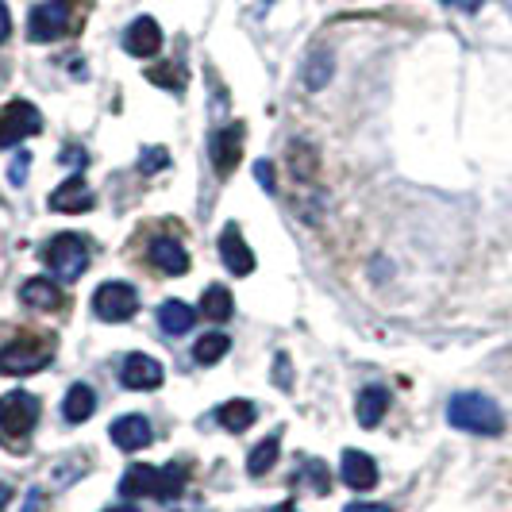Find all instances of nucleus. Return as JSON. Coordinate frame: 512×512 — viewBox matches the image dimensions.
<instances>
[{
	"label": "nucleus",
	"instance_id": "nucleus-1",
	"mask_svg": "<svg viewBox=\"0 0 512 512\" xmlns=\"http://www.w3.org/2000/svg\"><path fill=\"white\" fill-rule=\"evenodd\" d=\"M181 489H185V470H181L178 462L162 466V470L147 466V462H135L120 478V493L124 497H162V501H170V497H178Z\"/></svg>",
	"mask_w": 512,
	"mask_h": 512
},
{
	"label": "nucleus",
	"instance_id": "nucleus-2",
	"mask_svg": "<svg viewBox=\"0 0 512 512\" xmlns=\"http://www.w3.org/2000/svg\"><path fill=\"white\" fill-rule=\"evenodd\" d=\"M447 420L462 432H474V436H497L505 428V416L497 409V401H489L486 393H474V389L451 397Z\"/></svg>",
	"mask_w": 512,
	"mask_h": 512
},
{
	"label": "nucleus",
	"instance_id": "nucleus-3",
	"mask_svg": "<svg viewBox=\"0 0 512 512\" xmlns=\"http://www.w3.org/2000/svg\"><path fill=\"white\" fill-rule=\"evenodd\" d=\"M35 420H39V401L24 393V389H12L0 397V439L8 447L24 443L35 432Z\"/></svg>",
	"mask_w": 512,
	"mask_h": 512
},
{
	"label": "nucleus",
	"instance_id": "nucleus-4",
	"mask_svg": "<svg viewBox=\"0 0 512 512\" xmlns=\"http://www.w3.org/2000/svg\"><path fill=\"white\" fill-rule=\"evenodd\" d=\"M43 258H47V266L62 282H77L85 274V266H89V243L77 231H62V235H54L51 243H47Z\"/></svg>",
	"mask_w": 512,
	"mask_h": 512
},
{
	"label": "nucleus",
	"instance_id": "nucleus-5",
	"mask_svg": "<svg viewBox=\"0 0 512 512\" xmlns=\"http://www.w3.org/2000/svg\"><path fill=\"white\" fill-rule=\"evenodd\" d=\"M47 362H51V343L16 339V343L0 347V374H4V378H24V374H39Z\"/></svg>",
	"mask_w": 512,
	"mask_h": 512
},
{
	"label": "nucleus",
	"instance_id": "nucleus-6",
	"mask_svg": "<svg viewBox=\"0 0 512 512\" xmlns=\"http://www.w3.org/2000/svg\"><path fill=\"white\" fill-rule=\"evenodd\" d=\"M93 312L101 316L104 324H124V320H131V316L139 312V293H135V285H128V282L97 285V293H93Z\"/></svg>",
	"mask_w": 512,
	"mask_h": 512
},
{
	"label": "nucleus",
	"instance_id": "nucleus-7",
	"mask_svg": "<svg viewBox=\"0 0 512 512\" xmlns=\"http://www.w3.org/2000/svg\"><path fill=\"white\" fill-rule=\"evenodd\" d=\"M35 131H43V116H39L35 104L12 101L0 108V151L24 143L27 135H35Z\"/></svg>",
	"mask_w": 512,
	"mask_h": 512
},
{
	"label": "nucleus",
	"instance_id": "nucleus-8",
	"mask_svg": "<svg viewBox=\"0 0 512 512\" xmlns=\"http://www.w3.org/2000/svg\"><path fill=\"white\" fill-rule=\"evenodd\" d=\"M66 20H70V8L62 0H47V4H35L31 16H27V39L31 43H54L58 35H66Z\"/></svg>",
	"mask_w": 512,
	"mask_h": 512
},
{
	"label": "nucleus",
	"instance_id": "nucleus-9",
	"mask_svg": "<svg viewBox=\"0 0 512 512\" xmlns=\"http://www.w3.org/2000/svg\"><path fill=\"white\" fill-rule=\"evenodd\" d=\"M243 135H247L243 124H228V128H220L212 135L208 154H212V166H216L220 178L235 174V166H239V158H243Z\"/></svg>",
	"mask_w": 512,
	"mask_h": 512
},
{
	"label": "nucleus",
	"instance_id": "nucleus-10",
	"mask_svg": "<svg viewBox=\"0 0 512 512\" xmlns=\"http://www.w3.org/2000/svg\"><path fill=\"white\" fill-rule=\"evenodd\" d=\"M166 378V370H162V362L151 359V355H124L120 362V385L124 389H158Z\"/></svg>",
	"mask_w": 512,
	"mask_h": 512
},
{
	"label": "nucleus",
	"instance_id": "nucleus-11",
	"mask_svg": "<svg viewBox=\"0 0 512 512\" xmlns=\"http://www.w3.org/2000/svg\"><path fill=\"white\" fill-rule=\"evenodd\" d=\"M124 51L131 58H154V54L162 51V27H158V20H151V16L131 20L128 31H124Z\"/></svg>",
	"mask_w": 512,
	"mask_h": 512
},
{
	"label": "nucleus",
	"instance_id": "nucleus-12",
	"mask_svg": "<svg viewBox=\"0 0 512 512\" xmlns=\"http://www.w3.org/2000/svg\"><path fill=\"white\" fill-rule=\"evenodd\" d=\"M51 208L54 212H70V216L89 212V208H93V189H89V181L74 170V174H70V178L62 181V185L51 193Z\"/></svg>",
	"mask_w": 512,
	"mask_h": 512
},
{
	"label": "nucleus",
	"instance_id": "nucleus-13",
	"mask_svg": "<svg viewBox=\"0 0 512 512\" xmlns=\"http://www.w3.org/2000/svg\"><path fill=\"white\" fill-rule=\"evenodd\" d=\"M108 436H112V443H116L120 451H143V447L151 443L154 432H151V420H147V416L131 412V416H120V420H112Z\"/></svg>",
	"mask_w": 512,
	"mask_h": 512
},
{
	"label": "nucleus",
	"instance_id": "nucleus-14",
	"mask_svg": "<svg viewBox=\"0 0 512 512\" xmlns=\"http://www.w3.org/2000/svg\"><path fill=\"white\" fill-rule=\"evenodd\" d=\"M220 258H224V266H228L235 278H247L251 270H255V251L243 243V235L235 224L220 231Z\"/></svg>",
	"mask_w": 512,
	"mask_h": 512
},
{
	"label": "nucleus",
	"instance_id": "nucleus-15",
	"mask_svg": "<svg viewBox=\"0 0 512 512\" xmlns=\"http://www.w3.org/2000/svg\"><path fill=\"white\" fill-rule=\"evenodd\" d=\"M339 478H343L351 489H374L378 486V462L370 459L366 451L347 447L343 459H339Z\"/></svg>",
	"mask_w": 512,
	"mask_h": 512
},
{
	"label": "nucleus",
	"instance_id": "nucleus-16",
	"mask_svg": "<svg viewBox=\"0 0 512 512\" xmlns=\"http://www.w3.org/2000/svg\"><path fill=\"white\" fill-rule=\"evenodd\" d=\"M151 262L162 270V274H170V278H178L189 270V251L181 247L174 235H158L151 243Z\"/></svg>",
	"mask_w": 512,
	"mask_h": 512
},
{
	"label": "nucleus",
	"instance_id": "nucleus-17",
	"mask_svg": "<svg viewBox=\"0 0 512 512\" xmlns=\"http://www.w3.org/2000/svg\"><path fill=\"white\" fill-rule=\"evenodd\" d=\"M93 409H97V393L85 382H74L66 389V397H62V420L66 424H85L93 416Z\"/></svg>",
	"mask_w": 512,
	"mask_h": 512
},
{
	"label": "nucleus",
	"instance_id": "nucleus-18",
	"mask_svg": "<svg viewBox=\"0 0 512 512\" xmlns=\"http://www.w3.org/2000/svg\"><path fill=\"white\" fill-rule=\"evenodd\" d=\"M389 389L385 385H366L359 393V424L362 428H378L385 420V412H389Z\"/></svg>",
	"mask_w": 512,
	"mask_h": 512
},
{
	"label": "nucleus",
	"instance_id": "nucleus-19",
	"mask_svg": "<svg viewBox=\"0 0 512 512\" xmlns=\"http://www.w3.org/2000/svg\"><path fill=\"white\" fill-rule=\"evenodd\" d=\"M193 324H197V308H189L185 301H166V305L158 308V328L166 335L193 332Z\"/></svg>",
	"mask_w": 512,
	"mask_h": 512
},
{
	"label": "nucleus",
	"instance_id": "nucleus-20",
	"mask_svg": "<svg viewBox=\"0 0 512 512\" xmlns=\"http://www.w3.org/2000/svg\"><path fill=\"white\" fill-rule=\"evenodd\" d=\"M20 297H24V305L39 308V312H54V308L62 305V289L51 278H31V282H24Z\"/></svg>",
	"mask_w": 512,
	"mask_h": 512
},
{
	"label": "nucleus",
	"instance_id": "nucleus-21",
	"mask_svg": "<svg viewBox=\"0 0 512 512\" xmlns=\"http://www.w3.org/2000/svg\"><path fill=\"white\" fill-rule=\"evenodd\" d=\"M258 409L251 401H243V397H235V401H224L220 409H216V420H220V428L224 432H247L251 424H255Z\"/></svg>",
	"mask_w": 512,
	"mask_h": 512
},
{
	"label": "nucleus",
	"instance_id": "nucleus-22",
	"mask_svg": "<svg viewBox=\"0 0 512 512\" xmlns=\"http://www.w3.org/2000/svg\"><path fill=\"white\" fill-rule=\"evenodd\" d=\"M201 312H205L212 324H224V320H231V312H235V301H231V293L224 285H208L205 297H201Z\"/></svg>",
	"mask_w": 512,
	"mask_h": 512
},
{
	"label": "nucleus",
	"instance_id": "nucleus-23",
	"mask_svg": "<svg viewBox=\"0 0 512 512\" xmlns=\"http://www.w3.org/2000/svg\"><path fill=\"white\" fill-rule=\"evenodd\" d=\"M335 74V58L328 51H312L305 62V85L308 89H324Z\"/></svg>",
	"mask_w": 512,
	"mask_h": 512
},
{
	"label": "nucleus",
	"instance_id": "nucleus-24",
	"mask_svg": "<svg viewBox=\"0 0 512 512\" xmlns=\"http://www.w3.org/2000/svg\"><path fill=\"white\" fill-rule=\"evenodd\" d=\"M231 351V339L224 332H208L197 339V347H193V359L201 362V366H212V362H220L224 355Z\"/></svg>",
	"mask_w": 512,
	"mask_h": 512
},
{
	"label": "nucleus",
	"instance_id": "nucleus-25",
	"mask_svg": "<svg viewBox=\"0 0 512 512\" xmlns=\"http://www.w3.org/2000/svg\"><path fill=\"white\" fill-rule=\"evenodd\" d=\"M274 462H278V439L270 436V439H262L255 451H251V459H247V470H251L255 478H262V474H266Z\"/></svg>",
	"mask_w": 512,
	"mask_h": 512
},
{
	"label": "nucleus",
	"instance_id": "nucleus-26",
	"mask_svg": "<svg viewBox=\"0 0 512 512\" xmlns=\"http://www.w3.org/2000/svg\"><path fill=\"white\" fill-rule=\"evenodd\" d=\"M297 478H301V482H308V486L316 489L320 497H324V493H332V474H328V466H324V462L308 459L305 466H301V474H297Z\"/></svg>",
	"mask_w": 512,
	"mask_h": 512
},
{
	"label": "nucleus",
	"instance_id": "nucleus-27",
	"mask_svg": "<svg viewBox=\"0 0 512 512\" xmlns=\"http://www.w3.org/2000/svg\"><path fill=\"white\" fill-rule=\"evenodd\" d=\"M181 70L178 66H170V62H166V66H154V70H147V81H154V85H162V89H170V93H181V89H185V81H181Z\"/></svg>",
	"mask_w": 512,
	"mask_h": 512
},
{
	"label": "nucleus",
	"instance_id": "nucleus-28",
	"mask_svg": "<svg viewBox=\"0 0 512 512\" xmlns=\"http://www.w3.org/2000/svg\"><path fill=\"white\" fill-rule=\"evenodd\" d=\"M27 170H31V151L20 147V151L12 154V162H8V181H12V185H24Z\"/></svg>",
	"mask_w": 512,
	"mask_h": 512
},
{
	"label": "nucleus",
	"instance_id": "nucleus-29",
	"mask_svg": "<svg viewBox=\"0 0 512 512\" xmlns=\"http://www.w3.org/2000/svg\"><path fill=\"white\" fill-rule=\"evenodd\" d=\"M166 166H170V154L162 151V147L139 154V170H143V174H151V170H166Z\"/></svg>",
	"mask_w": 512,
	"mask_h": 512
},
{
	"label": "nucleus",
	"instance_id": "nucleus-30",
	"mask_svg": "<svg viewBox=\"0 0 512 512\" xmlns=\"http://www.w3.org/2000/svg\"><path fill=\"white\" fill-rule=\"evenodd\" d=\"M255 178L266 193H274V170H270V162H255Z\"/></svg>",
	"mask_w": 512,
	"mask_h": 512
},
{
	"label": "nucleus",
	"instance_id": "nucleus-31",
	"mask_svg": "<svg viewBox=\"0 0 512 512\" xmlns=\"http://www.w3.org/2000/svg\"><path fill=\"white\" fill-rule=\"evenodd\" d=\"M278 385L289 389L293 385V370H289V355H278Z\"/></svg>",
	"mask_w": 512,
	"mask_h": 512
},
{
	"label": "nucleus",
	"instance_id": "nucleus-32",
	"mask_svg": "<svg viewBox=\"0 0 512 512\" xmlns=\"http://www.w3.org/2000/svg\"><path fill=\"white\" fill-rule=\"evenodd\" d=\"M8 35H12V16H8V4L0 0V43H4Z\"/></svg>",
	"mask_w": 512,
	"mask_h": 512
},
{
	"label": "nucleus",
	"instance_id": "nucleus-33",
	"mask_svg": "<svg viewBox=\"0 0 512 512\" xmlns=\"http://www.w3.org/2000/svg\"><path fill=\"white\" fill-rule=\"evenodd\" d=\"M443 4H451V8H459V12H478L486 0H443Z\"/></svg>",
	"mask_w": 512,
	"mask_h": 512
},
{
	"label": "nucleus",
	"instance_id": "nucleus-34",
	"mask_svg": "<svg viewBox=\"0 0 512 512\" xmlns=\"http://www.w3.org/2000/svg\"><path fill=\"white\" fill-rule=\"evenodd\" d=\"M343 512H389V505H370V501H355V505H347Z\"/></svg>",
	"mask_w": 512,
	"mask_h": 512
},
{
	"label": "nucleus",
	"instance_id": "nucleus-35",
	"mask_svg": "<svg viewBox=\"0 0 512 512\" xmlns=\"http://www.w3.org/2000/svg\"><path fill=\"white\" fill-rule=\"evenodd\" d=\"M62 162H74V166H81V162H85V151H66V154H62Z\"/></svg>",
	"mask_w": 512,
	"mask_h": 512
},
{
	"label": "nucleus",
	"instance_id": "nucleus-36",
	"mask_svg": "<svg viewBox=\"0 0 512 512\" xmlns=\"http://www.w3.org/2000/svg\"><path fill=\"white\" fill-rule=\"evenodd\" d=\"M8 501H12V489H8V486H0V509H4Z\"/></svg>",
	"mask_w": 512,
	"mask_h": 512
},
{
	"label": "nucleus",
	"instance_id": "nucleus-37",
	"mask_svg": "<svg viewBox=\"0 0 512 512\" xmlns=\"http://www.w3.org/2000/svg\"><path fill=\"white\" fill-rule=\"evenodd\" d=\"M104 512H139L135 505H112V509H104Z\"/></svg>",
	"mask_w": 512,
	"mask_h": 512
},
{
	"label": "nucleus",
	"instance_id": "nucleus-38",
	"mask_svg": "<svg viewBox=\"0 0 512 512\" xmlns=\"http://www.w3.org/2000/svg\"><path fill=\"white\" fill-rule=\"evenodd\" d=\"M274 512H297V509H293V505H289V501H285V505H278V509H274Z\"/></svg>",
	"mask_w": 512,
	"mask_h": 512
}]
</instances>
